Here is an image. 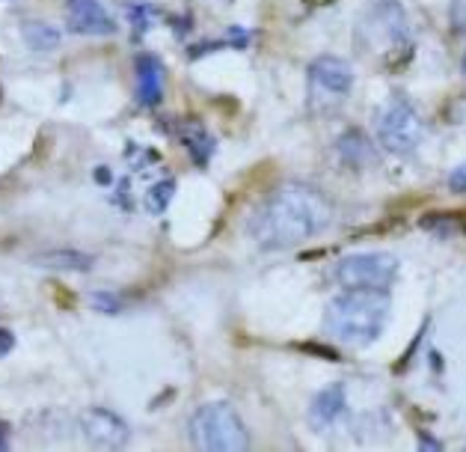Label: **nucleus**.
Instances as JSON below:
<instances>
[{
    "label": "nucleus",
    "instance_id": "obj_15",
    "mask_svg": "<svg viewBox=\"0 0 466 452\" xmlns=\"http://www.w3.org/2000/svg\"><path fill=\"white\" fill-rule=\"evenodd\" d=\"M422 230L440 235V239H451V235H461L466 226L461 223V214H425Z\"/></svg>",
    "mask_w": 466,
    "mask_h": 452
},
{
    "label": "nucleus",
    "instance_id": "obj_25",
    "mask_svg": "<svg viewBox=\"0 0 466 452\" xmlns=\"http://www.w3.org/2000/svg\"><path fill=\"white\" fill-rule=\"evenodd\" d=\"M461 69H463V75H466V54H463V63H461Z\"/></svg>",
    "mask_w": 466,
    "mask_h": 452
},
{
    "label": "nucleus",
    "instance_id": "obj_1",
    "mask_svg": "<svg viewBox=\"0 0 466 452\" xmlns=\"http://www.w3.org/2000/svg\"><path fill=\"white\" fill-rule=\"evenodd\" d=\"M333 223V202L306 182L274 188L249 214L247 232L261 251H291Z\"/></svg>",
    "mask_w": 466,
    "mask_h": 452
},
{
    "label": "nucleus",
    "instance_id": "obj_13",
    "mask_svg": "<svg viewBox=\"0 0 466 452\" xmlns=\"http://www.w3.org/2000/svg\"><path fill=\"white\" fill-rule=\"evenodd\" d=\"M178 138H181V143L187 146V152H190L193 161H197V164H208V158L214 152V138L199 126V122L185 119L178 126Z\"/></svg>",
    "mask_w": 466,
    "mask_h": 452
},
{
    "label": "nucleus",
    "instance_id": "obj_24",
    "mask_svg": "<svg viewBox=\"0 0 466 452\" xmlns=\"http://www.w3.org/2000/svg\"><path fill=\"white\" fill-rule=\"evenodd\" d=\"M0 449H6V435L0 432Z\"/></svg>",
    "mask_w": 466,
    "mask_h": 452
},
{
    "label": "nucleus",
    "instance_id": "obj_8",
    "mask_svg": "<svg viewBox=\"0 0 466 452\" xmlns=\"http://www.w3.org/2000/svg\"><path fill=\"white\" fill-rule=\"evenodd\" d=\"M69 30L84 36H110L116 33V25L98 0H69Z\"/></svg>",
    "mask_w": 466,
    "mask_h": 452
},
{
    "label": "nucleus",
    "instance_id": "obj_6",
    "mask_svg": "<svg viewBox=\"0 0 466 452\" xmlns=\"http://www.w3.org/2000/svg\"><path fill=\"white\" fill-rule=\"evenodd\" d=\"M354 87V69L342 56H315L309 63V96L312 108L324 110L327 105H342V98Z\"/></svg>",
    "mask_w": 466,
    "mask_h": 452
},
{
    "label": "nucleus",
    "instance_id": "obj_5",
    "mask_svg": "<svg viewBox=\"0 0 466 452\" xmlns=\"http://www.w3.org/2000/svg\"><path fill=\"white\" fill-rule=\"evenodd\" d=\"M398 274L392 253H354L339 259L333 277L342 289H390Z\"/></svg>",
    "mask_w": 466,
    "mask_h": 452
},
{
    "label": "nucleus",
    "instance_id": "obj_19",
    "mask_svg": "<svg viewBox=\"0 0 466 452\" xmlns=\"http://www.w3.org/2000/svg\"><path fill=\"white\" fill-rule=\"evenodd\" d=\"M449 188L454 190V194H466V164H461V167H454V170H451Z\"/></svg>",
    "mask_w": 466,
    "mask_h": 452
},
{
    "label": "nucleus",
    "instance_id": "obj_14",
    "mask_svg": "<svg viewBox=\"0 0 466 452\" xmlns=\"http://www.w3.org/2000/svg\"><path fill=\"white\" fill-rule=\"evenodd\" d=\"M25 39L33 51L39 54H48L60 45V33H56L51 25H42V21H27L25 25Z\"/></svg>",
    "mask_w": 466,
    "mask_h": 452
},
{
    "label": "nucleus",
    "instance_id": "obj_10",
    "mask_svg": "<svg viewBox=\"0 0 466 452\" xmlns=\"http://www.w3.org/2000/svg\"><path fill=\"white\" fill-rule=\"evenodd\" d=\"M348 402H345V384H329L321 393L312 399V408H309V420L318 428H329L339 416L345 414Z\"/></svg>",
    "mask_w": 466,
    "mask_h": 452
},
{
    "label": "nucleus",
    "instance_id": "obj_21",
    "mask_svg": "<svg viewBox=\"0 0 466 452\" xmlns=\"http://www.w3.org/2000/svg\"><path fill=\"white\" fill-rule=\"evenodd\" d=\"M419 447H422V449H440L442 444H440V440H434V437L422 435V440H419Z\"/></svg>",
    "mask_w": 466,
    "mask_h": 452
},
{
    "label": "nucleus",
    "instance_id": "obj_9",
    "mask_svg": "<svg viewBox=\"0 0 466 452\" xmlns=\"http://www.w3.org/2000/svg\"><path fill=\"white\" fill-rule=\"evenodd\" d=\"M137 101L143 108H155L164 98V66L152 54L137 56Z\"/></svg>",
    "mask_w": 466,
    "mask_h": 452
},
{
    "label": "nucleus",
    "instance_id": "obj_3",
    "mask_svg": "<svg viewBox=\"0 0 466 452\" xmlns=\"http://www.w3.org/2000/svg\"><path fill=\"white\" fill-rule=\"evenodd\" d=\"M190 440L206 452H244L249 432L229 402H208L190 416Z\"/></svg>",
    "mask_w": 466,
    "mask_h": 452
},
{
    "label": "nucleus",
    "instance_id": "obj_16",
    "mask_svg": "<svg viewBox=\"0 0 466 452\" xmlns=\"http://www.w3.org/2000/svg\"><path fill=\"white\" fill-rule=\"evenodd\" d=\"M173 194H176V182H173V179H164V182H157V185L149 188V194H146V209H149L152 214H161L169 206Z\"/></svg>",
    "mask_w": 466,
    "mask_h": 452
},
{
    "label": "nucleus",
    "instance_id": "obj_20",
    "mask_svg": "<svg viewBox=\"0 0 466 452\" xmlns=\"http://www.w3.org/2000/svg\"><path fill=\"white\" fill-rule=\"evenodd\" d=\"M13 345H15V334L6 331V327H0V357H6L13 352Z\"/></svg>",
    "mask_w": 466,
    "mask_h": 452
},
{
    "label": "nucleus",
    "instance_id": "obj_4",
    "mask_svg": "<svg viewBox=\"0 0 466 452\" xmlns=\"http://www.w3.org/2000/svg\"><path fill=\"white\" fill-rule=\"evenodd\" d=\"M425 126L410 101L395 98L378 113V140L392 155H413L422 143Z\"/></svg>",
    "mask_w": 466,
    "mask_h": 452
},
{
    "label": "nucleus",
    "instance_id": "obj_11",
    "mask_svg": "<svg viewBox=\"0 0 466 452\" xmlns=\"http://www.w3.org/2000/svg\"><path fill=\"white\" fill-rule=\"evenodd\" d=\"M336 152H339V158H342V164L354 167V170H362V167L378 161V152H374L371 140L360 128L345 131L342 138L336 140Z\"/></svg>",
    "mask_w": 466,
    "mask_h": 452
},
{
    "label": "nucleus",
    "instance_id": "obj_17",
    "mask_svg": "<svg viewBox=\"0 0 466 452\" xmlns=\"http://www.w3.org/2000/svg\"><path fill=\"white\" fill-rule=\"evenodd\" d=\"M89 303H93L98 313H107V315H116L122 310V301L116 295H110V292H96V295L89 298Z\"/></svg>",
    "mask_w": 466,
    "mask_h": 452
},
{
    "label": "nucleus",
    "instance_id": "obj_12",
    "mask_svg": "<svg viewBox=\"0 0 466 452\" xmlns=\"http://www.w3.org/2000/svg\"><path fill=\"white\" fill-rule=\"evenodd\" d=\"M33 265L48 271H89L96 265V259L81 251H45L33 256Z\"/></svg>",
    "mask_w": 466,
    "mask_h": 452
},
{
    "label": "nucleus",
    "instance_id": "obj_22",
    "mask_svg": "<svg viewBox=\"0 0 466 452\" xmlns=\"http://www.w3.org/2000/svg\"><path fill=\"white\" fill-rule=\"evenodd\" d=\"M96 179H98V182H110V173H107V167H98Z\"/></svg>",
    "mask_w": 466,
    "mask_h": 452
},
{
    "label": "nucleus",
    "instance_id": "obj_7",
    "mask_svg": "<svg viewBox=\"0 0 466 452\" xmlns=\"http://www.w3.org/2000/svg\"><path fill=\"white\" fill-rule=\"evenodd\" d=\"M84 437L98 449H119L128 444V423L107 408H86L81 414Z\"/></svg>",
    "mask_w": 466,
    "mask_h": 452
},
{
    "label": "nucleus",
    "instance_id": "obj_18",
    "mask_svg": "<svg viewBox=\"0 0 466 452\" xmlns=\"http://www.w3.org/2000/svg\"><path fill=\"white\" fill-rule=\"evenodd\" d=\"M449 21H451L454 33H466V0H451Z\"/></svg>",
    "mask_w": 466,
    "mask_h": 452
},
{
    "label": "nucleus",
    "instance_id": "obj_23",
    "mask_svg": "<svg viewBox=\"0 0 466 452\" xmlns=\"http://www.w3.org/2000/svg\"><path fill=\"white\" fill-rule=\"evenodd\" d=\"M303 4H309V6H329V4H336V0H303Z\"/></svg>",
    "mask_w": 466,
    "mask_h": 452
},
{
    "label": "nucleus",
    "instance_id": "obj_2",
    "mask_svg": "<svg viewBox=\"0 0 466 452\" xmlns=\"http://www.w3.org/2000/svg\"><path fill=\"white\" fill-rule=\"evenodd\" d=\"M390 319V295L386 289H348L327 303V334L345 345L366 348L378 343Z\"/></svg>",
    "mask_w": 466,
    "mask_h": 452
}]
</instances>
